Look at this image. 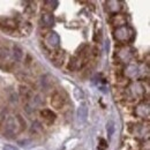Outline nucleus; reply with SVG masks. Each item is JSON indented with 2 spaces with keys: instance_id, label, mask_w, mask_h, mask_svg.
Here are the masks:
<instances>
[{
  "instance_id": "f257e3e1",
  "label": "nucleus",
  "mask_w": 150,
  "mask_h": 150,
  "mask_svg": "<svg viewBox=\"0 0 150 150\" xmlns=\"http://www.w3.org/2000/svg\"><path fill=\"white\" fill-rule=\"evenodd\" d=\"M21 128H22V124L19 117H14V115L8 117V119L5 122V134L7 136L16 135L21 131Z\"/></svg>"
},
{
  "instance_id": "f03ea898",
  "label": "nucleus",
  "mask_w": 150,
  "mask_h": 150,
  "mask_svg": "<svg viewBox=\"0 0 150 150\" xmlns=\"http://www.w3.org/2000/svg\"><path fill=\"white\" fill-rule=\"evenodd\" d=\"M76 117H77V120H79L81 124L86 122V120H87V118H88V108H87V104H86V103H82V104L77 108Z\"/></svg>"
},
{
  "instance_id": "7ed1b4c3",
  "label": "nucleus",
  "mask_w": 150,
  "mask_h": 150,
  "mask_svg": "<svg viewBox=\"0 0 150 150\" xmlns=\"http://www.w3.org/2000/svg\"><path fill=\"white\" fill-rule=\"evenodd\" d=\"M65 102H66L65 97L60 94V93H56V94L52 96V99H51L52 106H53L54 109H57V110L61 109V108L65 105Z\"/></svg>"
},
{
  "instance_id": "20e7f679",
  "label": "nucleus",
  "mask_w": 150,
  "mask_h": 150,
  "mask_svg": "<svg viewBox=\"0 0 150 150\" xmlns=\"http://www.w3.org/2000/svg\"><path fill=\"white\" fill-rule=\"evenodd\" d=\"M132 36V30L127 27H121L115 31V37L119 40H126Z\"/></svg>"
},
{
  "instance_id": "39448f33",
  "label": "nucleus",
  "mask_w": 150,
  "mask_h": 150,
  "mask_svg": "<svg viewBox=\"0 0 150 150\" xmlns=\"http://www.w3.org/2000/svg\"><path fill=\"white\" fill-rule=\"evenodd\" d=\"M46 43L50 47H57L59 46V43H60V38L58 36V34L56 33H50L46 37Z\"/></svg>"
},
{
  "instance_id": "423d86ee",
  "label": "nucleus",
  "mask_w": 150,
  "mask_h": 150,
  "mask_svg": "<svg viewBox=\"0 0 150 150\" xmlns=\"http://www.w3.org/2000/svg\"><path fill=\"white\" fill-rule=\"evenodd\" d=\"M42 117H43V119H45L46 121H49V122H52V121H54V119H56V113L52 112V110H49V109H45V110H43L42 112Z\"/></svg>"
},
{
  "instance_id": "0eeeda50",
  "label": "nucleus",
  "mask_w": 150,
  "mask_h": 150,
  "mask_svg": "<svg viewBox=\"0 0 150 150\" xmlns=\"http://www.w3.org/2000/svg\"><path fill=\"white\" fill-rule=\"evenodd\" d=\"M42 22H43L44 25H46V27H52L53 23H54V18H53V15L50 14V13H44V14L42 15Z\"/></svg>"
},
{
  "instance_id": "6e6552de",
  "label": "nucleus",
  "mask_w": 150,
  "mask_h": 150,
  "mask_svg": "<svg viewBox=\"0 0 150 150\" xmlns=\"http://www.w3.org/2000/svg\"><path fill=\"white\" fill-rule=\"evenodd\" d=\"M137 73V67L136 66H134V65H129L128 67H127V71H126V74L127 76H129V77H134L135 75Z\"/></svg>"
},
{
  "instance_id": "1a4fd4ad",
  "label": "nucleus",
  "mask_w": 150,
  "mask_h": 150,
  "mask_svg": "<svg viewBox=\"0 0 150 150\" xmlns=\"http://www.w3.org/2000/svg\"><path fill=\"white\" fill-rule=\"evenodd\" d=\"M22 56H23L22 50L20 49L19 46H14V49H13V57H14V59L15 60H21Z\"/></svg>"
},
{
  "instance_id": "9d476101",
  "label": "nucleus",
  "mask_w": 150,
  "mask_h": 150,
  "mask_svg": "<svg viewBox=\"0 0 150 150\" xmlns=\"http://www.w3.org/2000/svg\"><path fill=\"white\" fill-rule=\"evenodd\" d=\"M73 95H74V98L75 99H77V100H79V99H82V98H83V96H84V95H83V91H82L80 88H77V87H75L74 88V90H73Z\"/></svg>"
},
{
  "instance_id": "9b49d317",
  "label": "nucleus",
  "mask_w": 150,
  "mask_h": 150,
  "mask_svg": "<svg viewBox=\"0 0 150 150\" xmlns=\"http://www.w3.org/2000/svg\"><path fill=\"white\" fill-rule=\"evenodd\" d=\"M106 132H108L109 137H111L112 134L114 133V122H113V121H109V122L106 124Z\"/></svg>"
},
{
  "instance_id": "f8f14e48",
  "label": "nucleus",
  "mask_w": 150,
  "mask_h": 150,
  "mask_svg": "<svg viewBox=\"0 0 150 150\" xmlns=\"http://www.w3.org/2000/svg\"><path fill=\"white\" fill-rule=\"evenodd\" d=\"M45 5H47V7H49V8H51V9H56L57 6L59 5V2L56 1V0H53V1H46V2H45Z\"/></svg>"
},
{
  "instance_id": "ddd939ff",
  "label": "nucleus",
  "mask_w": 150,
  "mask_h": 150,
  "mask_svg": "<svg viewBox=\"0 0 150 150\" xmlns=\"http://www.w3.org/2000/svg\"><path fill=\"white\" fill-rule=\"evenodd\" d=\"M4 150H9V148H4Z\"/></svg>"
}]
</instances>
